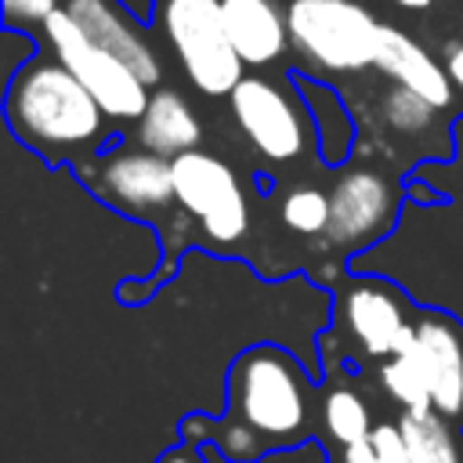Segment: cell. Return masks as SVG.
Masks as SVG:
<instances>
[{"instance_id":"4fadbf2b","label":"cell","mask_w":463,"mask_h":463,"mask_svg":"<svg viewBox=\"0 0 463 463\" xmlns=\"http://www.w3.org/2000/svg\"><path fill=\"white\" fill-rule=\"evenodd\" d=\"M373 69L383 72L391 83L416 90L434 109H449L456 98V83H452L449 69L438 65L430 58V51L423 43H416L409 33L383 25V22H380V36H376V65Z\"/></svg>"},{"instance_id":"7a4b0ae2","label":"cell","mask_w":463,"mask_h":463,"mask_svg":"<svg viewBox=\"0 0 463 463\" xmlns=\"http://www.w3.org/2000/svg\"><path fill=\"white\" fill-rule=\"evenodd\" d=\"M4 119L29 152L72 170L116 141L109 130V112L58 58H25L11 72L4 90Z\"/></svg>"},{"instance_id":"8fae6325","label":"cell","mask_w":463,"mask_h":463,"mask_svg":"<svg viewBox=\"0 0 463 463\" xmlns=\"http://www.w3.org/2000/svg\"><path fill=\"white\" fill-rule=\"evenodd\" d=\"M405 351L423 373L430 409L463 427V318L449 307L420 304L416 333Z\"/></svg>"},{"instance_id":"7c38bea8","label":"cell","mask_w":463,"mask_h":463,"mask_svg":"<svg viewBox=\"0 0 463 463\" xmlns=\"http://www.w3.org/2000/svg\"><path fill=\"white\" fill-rule=\"evenodd\" d=\"M72 22L98 40L101 47H109L112 54H119L148 87L159 83L163 76V61L148 40V33L141 29V18L123 4V0H65L61 4Z\"/></svg>"},{"instance_id":"5b68a950","label":"cell","mask_w":463,"mask_h":463,"mask_svg":"<svg viewBox=\"0 0 463 463\" xmlns=\"http://www.w3.org/2000/svg\"><path fill=\"white\" fill-rule=\"evenodd\" d=\"M232 119L250 141V148L271 163H297L311 148L318 152L311 112L293 83L286 76L282 83L264 72H246L239 87L228 94Z\"/></svg>"},{"instance_id":"44dd1931","label":"cell","mask_w":463,"mask_h":463,"mask_svg":"<svg viewBox=\"0 0 463 463\" xmlns=\"http://www.w3.org/2000/svg\"><path fill=\"white\" fill-rule=\"evenodd\" d=\"M380 383H383L387 398L402 412H423V409H430V394H427L423 373H420V365H416V358L409 351L380 362Z\"/></svg>"},{"instance_id":"5bb4252c","label":"cell","mask_w":463,"mask_h":463,"mask_svg":"<svg viewBox=\"0 0 463 463\" xmlns=\"http://www.w3.org/2000/svg\"><path fill=\"white\" fill-rule=\"evenodd\" d=\"M228 36L246 69L275 65L289 47V18L275 0H221Z\"/></svg>"},{"instance_id":"603a6c76","label":"cell","mask_w":463,"mask_h":463,"mask_svg":"<svg viewBox=\"0 0 463 463\" xmlns=\"http://www.w3.org/2000/svg\"><path fill=\"white\" fill-rule=\"evenodd\" d=\"M58 0H4V25L18 33L43 29V22L58 11Z\"/></svg>"},{"instance_id":"ffe728a7","label":"cell","mask_w":463,"mask_h":463,"mask_svg":"<svg viewBox=\"0 0 463 463\" xmlns=\"http://www.w3.org/2000/svg\"><path fill=\"white\" fill-rule=\"evenodd\" d=\"M279 217L282 224L293 232V235H304V239H326V228H329V192L326 188H315V184H297L282 195V206H279Z\"/></svg>"},{"instance_id":"8992f818","label":"cell","mask_w":463,"mask_h":463,"mask_svg":"<svg viewBox=\"0 0 463 463\" xmlns=\"http://www.w3.org/2000/svg\"><path fill=\"white\" fill-rule=\"evenodd\" d=\"M289 47L322 72L376 65L380 22L358 0H289Z\"/></svg>"},{"instance_id":"2e32d148","label":"cell","mask_w":463,"mask_h":463,"mask_svg":"<svg viewBox=\"0 0 463 463\" xmlns=\"http://www.w3.org/2000/svg\"><path fill=\"white\" fill-rule=\"evenodd\" d=\"M293 83H297V90H300V98L311 112L322 163H329V166L347 163V152L354 145V123H351V112L340 101V94L329 83H322L318 76H307V72H297Z\"/></svg>"},{"instance_id":"30bf717a","label":"cell","mask_w":463,"mask_h":463,"mask_svg":"<svg viewBox=\"0 0 463 463\" xmlns=\"http://www.w3.org/2000/svg\"><path fill=\"white\" fill-rule=\"evenodd\" d=\"M398 217H402L398 184L376 166H351L329 188L326 246L354 260L358 253L383 242L398 228Z\"/></svg>"},{"instance_id":"e0dca14e","label":"cell","mask_w":463,"mask_h":463,"mask_svg":"<svg viewBox=\"0 0 463 463\" xmlns=\"http://www.w3.org/2000/svg\"><path fill=\"white\" fill-rule=\"evenodd\" d=\"M318 420H322V430H326V441L333 445V452L344 445H354L376 423L369 398L362 394L358 383H347V380H336L326 387V394L318 402Z\"/></svg>"},{"instance_id":"3957f363","label":"cell","mask_w":463,"mask_h":463,"mask_svg":"<svg viewBox=\"0 0 463 463\" xmlns=\"http://www.w3.org/2000/svg\"><path fill=\"white\" fill-rule=\"evenodd\" d=\"M87 166H80L76 174L83 177V184L105 199L112 210L134 217V221H145V224H156L163 232V264L156 271V282L170 279V268L181 253V246L174 242V224H195L181 203H177V192H174V159H163L141 145H119L112 141L105 152H98L94 159H87Z\"/></svg>"},{"instance_id":"52a82bcc","label":"cell","mask_w":463,"mask_h":463,"mask_svg":"<svg viewBox=\"0 0 463 463\" xmlns=\"http://www.w3.org/2000/svg\"><path fill=\"white\" fill-rule=\"evenodd\" d=\"M416 311L412 293L376 271H354L347 268V279L336 297V326L365 358L387 362L402 354L412 344L416 333Z\"/></svg>"},{"instance_id":"cb8c5ba5","label":"cell","mask_w":463,"mask_h":463,"mask_svg":"<svg viewBox=\"0 0 463 463\" xmlns=\"http://www.w3.org/2000/svg\"><path fill=\"white\" fill-rule=\"evenodd\" d=\"M156 463H210V456H206V445H199V441H188V438H181L177 445L163 449Z\"/></svg>"},{"instance_id":"d4e9b609","label":"cell","mask_w":463,"mask_h":463,"mask_svg":"<svg viewBox=\"0 0 463 463\" xmlns=\"http://www.w3.org/2000/svg\"><path fill=\"white\" fill-rule=\"evenodd\" d=\"M445 69H449V76H452V83H456V90L463 94V40L449 51V61H445Z\"/></svg>"},{"instance_id":"d6986e66","label":"cell","mask_w":463,"mask_h":463,"mask_svg":"<svg viewBox=\"0 0 463 463\" xmlns=\"http://www.w3.org/2000/svg\"><path fill=\"white\" fill-rule=\"evenodd\" d=\"M333 463H412L398 420H376L365 438L333 452Z\"/></svg>"},{"instance_id":"9a60e30c","label":"cell","mask_w":463,"mask_h":463,"mask_svg":"<svg viewBox=\"0 0 463 463\" xmlns=\"http://www.w3.org/2000/svg\"><path fill=\"white\" fill-rule=\"evenodd\" d=\"M203 141V123L192 109V101L174 90V87H159L145 112L134 119V145L163 156V159H177L192 148H199Z\"/></svg>"},{"instance_id":"ac0fdd59","label":"cell","mask_w":463,"mask_h":463,"mask_svg":"<svg viewBox=\"0 0 463 463\" xmlns=\"http://www.w3.org/2000/svg\"><path fill=\"white\" fill-rule=\"evenodd\" d=\"M409 445L412 463H463V441L456 423H449L441 412L423 409V412H402L398 416Z\"/></svg>"},{"instance_id":"6da1fadb","label":"cell","mask_w":463,"mask_h":463,"mask_svg":"<svg viewBox=\"0 0 463 463\" xmlns=\"http://www.w3.org/2000/svg\"><path fill=\"white\" fill-rule=\"evenodd\" d=\"M315 420V383L300 358L279 344H253L228 365L224 412H188L181 438L213 445L232 463H257L268 452L304 445Z\"/></svg>"},{"instance_id":"ba28073f","label":"cell","mask_w":463,"mask_h":463,"mask_svg":"<svg viewBox=\"0 0 463 463\" xmlns=\"http://www.w3.org/2000/svg\"><path fill=\"white\" fill-rule=\"evenodd\" d=\"M43 43H47V54L58 58L94 98L98 105L109 112V119L116 123H134L145 105H148V83L119 58L112 54L109 47H101L98 40H90L65 7H58L43 29H40Z\"/></svg>"},{"instance_id":"9c48e42d","label":"cell","mask_w":463,"mask_h":463,"mask_svg":"<svg viewBox=\"0 0 463 463\" xmlns=\"http://www.w3.org/2000/svg\"><path fill=\"white\" fill-rule=\"evenodd\" d=\"M174 192L213 250H232L250 235V195L232 163L192 148L174 159Z\"/></svg>"},{"instance_id":"7402d4cb","label":"cell","mask_w":463,"mask_h":463,"mask_svg":"<svg viewBox=\"0 0 463 463\" xmlns=\"http://www.w3.org/2000/svg\"><path fill=\"white\" fill-rule=\"evenodd\" d=\"M380 109H383V119L391 123V130H398V134H427L434 127V116L441 112L427 98H420L416 90H405L398 83H391Z\"/></svg>"},{"instance_id":"484cf974","label":"cell","mask_w":463,"mask_h":463,"mask_svg":"<svg viewBox=\"0 0 463 463\" xmlns=\"http://www.w3.org/2000/svg\"><path fill=\"white\" fill-rule=\"evenodd\" d=\"M402 11H430L438 0H394Z\"/></svg>"},{"instance_id":"277c9868","label":"cell","mask_w":463,"mask_h":463,"mask_svg":"<svg viewBox=\"0 0 463 463\" xmlns=\"http://www.w3.org/2000/svg\"><path fill=\"white\" fill-rule=\"evenodd\" d=\"M148 22L203 98H228L246 76L221 0H156Z\"/></svg>"}]
</instances>
